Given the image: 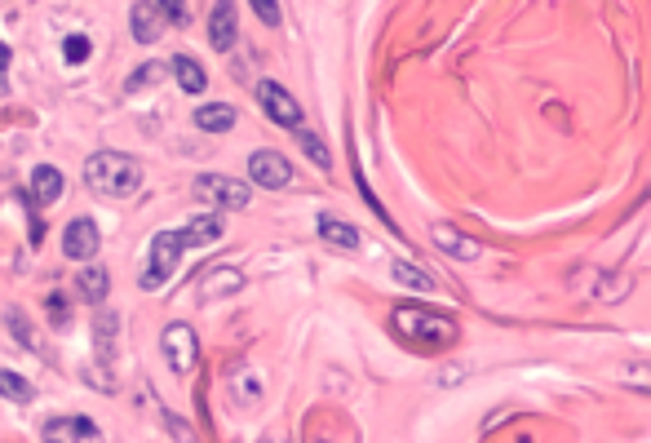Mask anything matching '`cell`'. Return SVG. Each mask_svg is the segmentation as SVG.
<instances>
[{
	"mask_svg": "<svg viewBox=\"0 0 651 443\" xmlns=\"http://www.w3.org/2000/svg\"><path fill=\"white\" fill-rule=\"evenodd\" d=\"M235 120H240V111H235L231 102H209V107L195 111V125H200L204 133H231Z\"/></svg>",
	"mask_w": 651,
	"mask_h": 443,
	"instance_id": "16",
	"label": "cell"
},
{
	"mask_svg": "<svg viewBox=\"0 0 651 443\" xmlns=\"http://www.w3.org/2000/svg\"><path fill=\"white\" fill-rule=\"evenodd\" d=\"M5 71H9V45L0 40V76H5Z\"/></svg>",
	"mask_w": 651,
	"mask_h": 443,
	"instance_id": "31",
	"label": "cell"
},
{
	"mask_svg": "<svg viewBox=\"0 0 651 443\" xmlns=\"http://www.w3.org/2000/svg\"><path fill=\"white\" fill-rule=\"evenodd\" d=\"M195 195L217 204V209H248V204H253V187L226 178V173H200V178H195Z\"/></svg>",
	"mask_w": 651,
	"mask_h": 443,
	"instance_id": "4",
	"label": "cell"
},
{
	"mask_svg": "<svg viewBox=\"0 0 651 443\" xmlns=\"http://www.w3.org/2000/svg\"><path fill=\"white\" fill-rule=\"evenodd\" d=\"M85 187L102 200H129L142 187V164L129 151H98L85 160Z\"/></svg>",
	"mask_w": 651,
	"mask_h": 443,
	"instance_id": "2",
	"label": "cell"
},
{
	"mask_svg": "<svg viewBox=\"0 0 651 443\" xmlns=\"http://www.w3.org/2000/svg\"><path fill=\"white\" fill-rule=\"evenodd\" d=\"M297 142H302V151H306L310 160H315V169H324V173L333 169V156H328V147H324V142H319L310 129H297Z\"/></svg>",
	"mask_w": 651,
	"mask_h": 443,
	"instance_id": "23",
	"label": "cell"
},
{
	"mask_svg": "<svg viewBox=\"0 0 651 443\" xmlns=\"http://www.w3.org/2000/svg\"><path fill=\"white\" fill-rule=\"evenodd\" d=\"M169 71L178 76V85H182V94H204L209 89V76H204V67L195 63V58H186V54H178L169 63Z\"/></svg>",
	"mask_w": 651,
	"mask_h": 443,
	"instance_id": "19",
	"label": "cell"
},
{
	"mask_svg": "<svg viewBox=\"0 0 651 443\" xmlns=\"http://www.w3.org/2000/svg\"><path fill=\"white\" fill-rule=\"evenodd\" d=\"M390 324H395L399 337L421 342V346H452L457 342V333H461L452 315L426 311V306H395V311H390Z\"/></svg>",
	"mask_w": 651,
	"mask_h": 443,
	"instance_id": "3",
	"label": "cell"
},
{
	"mask_svg": "<svg viewBox=\"0 0 651 443\" xmlns=\"http://www.w3.org/2000/svg\"><path fill=\"white\" fill-rule=\"evenodd\" d=\"M49 315H54L58 319V324H62V319H67V306H62V297L54 293V297H49Z\"/></svg>",
	"mask_w": 651,
	"mask_h": 443,
	"instance_id": "30",
	"label": "cell"
},
{
	"mask_svg": "<svg viewBox=\"0 0 651 443\" xmlns=\"http://www.w3.org/2000/svg\"><path fill=\"white\" fill-rule=\"evenodd\" d=\"M195 288H200L204 302H213V297H231V293H240L244 288V271H235V266H209Z\"/></svg>",
	"mask_w": 651,
	"mask_h": 443,
	"instance_id": "11",
	"label": "cell"
},
{
	"mask_svg": "<svg viewBox=\"0 0 651 443\" xmlns=\"http://www.w3.org/2000/svg\"><path fill=\"white\" fill-rule=\"evenodd\" d=\"M253 14L262 18V23H271V27L279 23V5H266V0H257V5H253Z\"/></svg>",
	"mask_w": 651,
	"mask_h": 443,
	"instance_id": "29",
	"label": "cell"
},
{
	"mask_svg": "<svg viewBox=\"0 0 651 443\" xmlns=\"http://www.w3.org/2000/svg\"><path fill=\"white\" fill-rule=\"evenodd\" d=\"M160 14L169 18V23H178V27L191 23V9H186V5H160Z\"/></svg>",
	"mask_w": 651,
	"mask_h": 443,
	"instance_id": "27",
	"label": "cell"
},
{
	"mask_svg": "<svg viewBox=\"0 0 651 443\" xmlns=\"http://www.w3.org/2000/svg\"><path fill=\"white\" fill-rule=\"evenodd\" d=\"M572 288H585V293H594V302H620V297L629 293V275L620 271H603V266H589V271H576L572 275Z\"/></svg>",
	"mask_w": 651,
	"mask_h": 443,
	"instance_id": "7",
	"label": "cell"
},
{
	"mask_svg": "<svg viewBox=\"0 0 651 443\" xmlns=\"http://www.w3.org/2000/svg\"><path fill=\"white\" fill-rule=\"evenodd\" d=\"M89 54H93V40L89 36H67V40H62V58H67L71 67L89 63Z\"/></svg>",
	"mask_w": 651,
	"mask_h": 443,
	"instance_id": "24",
	"label": "cell"
},
{
	"mask_svg": "<svg viewBox=\"0 0 651 443\" xmlns=\"http://www.w3.org/2000/svg\"><path fill=\"white\" fill-rule=\"evenodd\" d=\"M9 324H14V333H18V342H23L27 350H40L36 342H31V333H27V324H23V315H18V311H9Z\"/></svg>",
	"mask_w": 651,
	"mask_h": 443,
	"instance_id": "28",
	"label": "cell"
},
{
	"mask_svg": "<svg viewBox=\"0 0 651 443\" xmlns=\"http://www.w3.org/2000/svg\"><path fill=\"white\" fill-rule=\"evenodd\" d=\"M616 381L625 390H638V395H651V359H629V364H620Z\"/></svg>",
	"mask_w": 651,
	"mask_h": 443,
	"instance_id": "20",
	"label": "cell"
},
{
	"mask_svg": "<svg viewBox=\"0 0 651 443\" xmlns=\"http://www.w3.org/2000/svg\"><path fill=\"white\" fill-rule=\"evenodd\" d=\"M434 244H439L448 257H457V262H479V257H483V244L479 240H465L457 226H448V222L434 226Z\"/></svg>",
	"mask_w": 651,
	"mask_h": 443,
	"instance_id": "12",
	"label": "cell"
},
{
	"mask_svg": "<svg viewBox=\"0 0 651 443\" xmlns=\"http://www.w3.org/2000/svg\"><path fill=\"white\" fill-rule=\"evenodd\" d=\"M235 14H240L235 5H213V14H209V40H213L217 54H226V49L235 45V23H240Z\"/></svg>",
	"mask_w": 651,
	"mask_h": 443,
	"instance_id": "14",
	"label": "cell"
},
{
	"mask_svg": "<svg viewBox=\"0 0 651 443\" xmlns=\"http://www.w3.org/2000/svg\"><path fill=\"white\" fill-rule=\"evenodd\" d=\"M76 293L85 297V302H107V293H111V275H107V266H80L76 271Z\"/></svg>",
	"mask_w": 651,
	"mask_h": 443,
	"instance_id": "15",
	"label": "cell"
},
{
	"mask_svg": "<svg viewBox=\"0 0 651 443\" xmlns=\"http://www.w3.org/2000/svg\"><path fill=\"white\" fill-rule=\"evenodd\" d=\"M0 395H5L9 404H31V399H36V386H31L27 377L9 373V368H0Z\"/></svg>",
	"mask_w": 651,
	"mask_h": 443,
	"instance_id": "21",
	"label": "cell"
},
{
	"mask_svg": "<svg viewBox=\"0 0 651 443\" xmlns=\"http://www.w3.org/2000/svg\"><path fill=\"white\" fill-rule=\"evenodd\" d=\"M160 350H164V364H169L173 373H191L195 359H200V342H195V333L186 324H169V328H164Z\"/></svg>",
	"mask_w": 651,
	"mask_h": 443,
	"instance_id": "6",
	"label": "cell"
},
{
	"mask_svg": "<svg viewBox=\"0 0 651 443\" xmlns=\"http://www.w3.org/2000/svg\"><path fill=\"white\" fill-rule=\"evenodd\" d=\"M217 240H222V218H217V213H200V218H191L186 226L155 231V240L147 249V266H142L138 284L147 288V293H155V288H160L182 266L186 249H195V244H217Z\"/></svg>",
	"mask_w": 651,
	"mask_h": 443,
	"instance_id": "1",
	"label": "cell"
},
{
	"mask_svg": "<svg viewBox=\"0 0 651 443\" xmlns=\"http://www.w3.org/2000/svg\"><path fill=\"white\" fill-rule=\"evenodd\" d=\"M160 80H164V67H160V63H147V67H138V71H133V76H129V89L160 85Z\"/></svg>",
	"mask_w": 651,
	"mask_h": 443,
	"instance_id": "25",
	"label": "cell"
},
{
	"mask_svg": "<svg viewBox=\"0 0 651 443\" xmlns=\"http://www.w3.org/2000/svg\"><path fill=\"white\" fill-rule=\"evenodd\" d=\"M319 240L333 244V249H341V253H359V249H364V235H359L350 222L333 218V213H324V218H319Z\"/></svg>",
	"mask_w": 651,
	"mask_h": 443,
	"instance_id": "13",
	"label": "cell"
},
{
	"mask_svg": "<svg viewBox=\"0 0 651 443\" xmlns=\"http://www.w3.org/2000/svg\"><path fill=\"white\" fill-rule=\"evenodd\" d=\"M248 178L266 191H279L293 182V164H288V156H279V151H253L248 156Z\"/></svg>",
	"mask_w": 651,
	"mask_h": 443,
	"instance_id": "8",
	"label": "cell"
},
{
	"mask_svg": "<svg viewBox=\"0 0 651 443\" xmlns=\"http://www.w3.org/2000/svg\"><path fill=\"white\" fill-rule=\"evenodd\" d=\"M257 102H262V111L271 116V125H279V129H302V107H297V98L288 94L284 85H275V80H262L257 85Z\"/></svg>",
	"mask_w": 651,
	"mask_h": 443,
	"instance_id": "5",
	"label": "cell"
},
{
	"mask_svg": "<svg viewBox=\"0 0 651 443\" xmlns=\"http://www.w3.org/2000/svg\"><path fill=\"white\" fill-rule=\"evenodd\" d=\"M98 244H102V231L93 218H71L67 231H62V253H67L71 262H93Z\"/></svg>",
	"mask_w": 651,
	"mask_h": 443,
	"instance_id": "9",
	"label": "cell"
},
{
	"mask_svg": "<svg viewBox=\"0 0 651 443\" xmlns=\"http://www.w3.org/2000/svg\"><path fill=\"white\" fill-rule=\"evenodd\" d=\"M129 27H133V40L138 45H151V40H160V5H133L129 9Z\"/></svg>",
	"mask_w": 651,
	"mask_h": 443,
	"instance_id": "17",
	"label": "cell"
},
{
	"mask_svg": "<svg viewBox=\"0 0 651 443\" xmlns=\"http://www.w3.org/2000/svg\"><path fill=\"white\" fill-rule=\"evenodd\" d=\"M107 333H116V315L107 319V311H98V355H102V359H107V355H111V346H116Z\"/></svg>",
	"mask_w": 651,
	"mask_h": 443,
	"instance_id": "26",
	"label": "cell"
},
{
	"mask_svg": "<svg viewBox=\"0 0 651 443\" xmlns=\"http://www.w3.org/2000/svg\"><path fill=\"white\" fill-rule=\"evenodd\" d=\"M58 195H62V173L54 164H36V169H31V200L54 204Z\"/></svg>",
	"mask_w": 651,
	"mask_h": 443,
	"instance_id": "18",
	"label": "cell"
},
{
	"mask_svg": "<svg viewBox=\"0 0 651 443\" xmlns=\"http://www.w3.org/2000/svg\"><path fill=\"white\" fill-rule=\"evenodd\" d=\"M395 280L399 284H408V288H417V293H434V275H426L421 266H412V262H395Z\"/></svg>",
	"mask_w": 651,
	"mask_h": 443,
	"instance_id": "22",
	"label": "cell"
},
{
	"mask_svg": "<svg viewBox=\"0 0 651 443\" xmlns=\"http://www.w3.org/2000/svg\"><path fill=\"white\" fill-rule=\"evenodd\" d=\"M40 439L45 443H102V430L89 417H49Z\"/></svg>",
	"mask_w": 651,
	"mask_h": 443,
	"instance_id": "10",
	"label": "cell"
},
{
	"mask_svg": "<svg viewBox=\"0 0 651 443\" xmlns=\"http://www.w3.org/2000/svg\"><path fill=\"white\" fill-rule=\"evenodd\" d=\"M266 443H284V439H266Z\"/></svg>",
	"mask_w": 651,
	"mask_h": 443,
	"instance_id": "32",
	"label": "cell"
}]
</instances>
